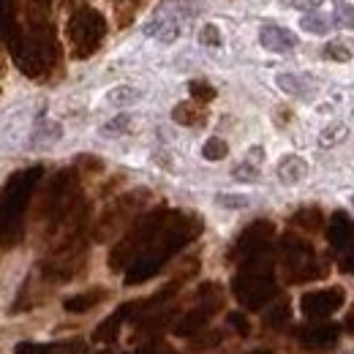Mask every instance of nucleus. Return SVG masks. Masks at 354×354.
<instances>
[{
    "label": "nucleus",
    "instance_id": "33",
    "mask_svg": "<svg viewBox=\"0 0 354 354\" xmlns=\"http://www.w3.org/2000/svg\"><path fill=\"white\" fill-rule=\"evenodd\" d=\"M218 205L223 207H245L248 196H232V194H218Z\"/></svg>",
    "mask_w": 354,
    "mask_h": 354
},
{
    "label": "nucleus",
    "instance_id": "7",
    "mask_svg": "<svg viewBox=\"0 0 354 354\" xmlns=\"http://www.w3.org/2000/svg\"><path fill=\"white\" fill-rule=\"evenodd\" d=\"M147 199H150V191H145V188L129 191V194H123L120 199H115V202L101 213V218H98L95 229H93V240H95V243H106V240L118 237V234L136 218V213L147 205Z\"/></svg>",
    "mask_w": 354,
    "mask_h": 354
},
{
    "label": "nucleus",
    "instance_id": "9",
    "mask_svg": "<svg viewBox=\"0 0 354 354\" xmlns=\"http://www.w3.org/2000/svg\"><path fill=\"white\" fill-rule=\"evenodd\" d=\"M344 300H346V292L341 286L316 289V292H306L300 297V310L306 319H327L338 308H344Z\"/></svg>",
    "mask_w": 354,
    "mask_h": 354
},
{
    "label": "nucleus",
    "instance_id": "39",
    "mask_svg": "<svg viewBox=\"0 0 354 354\" xmlns=\"http://www.w3.org/2000/svg\"><path fill=\"white\" fill-rule=\"evenodd\" d=\"M352 205H354V196H352Z\"/></svg>",
    "mask_w": 354,
    "mask_h": 354
},
{
    "label": "nucleus",
    "instance_id": "23",
    "mask_svg": "<svg viewBox=\"0 0 354 354\" xmlns=\"http://www.w3.org/2000/svg\"><path fill=\"white\" fill-rule=\"evenodd\" d=\"M275 82H278V88L283 90V93H289V95H308L310 90L308 80L300 77V74H278Z\"/></svg>",
    "mask_w": 354,
    "mask_h": 354
},
{
    "label": "nucleus",
    "instance_id": "37",
    "mask_svg": "<svg viewBox=\"0 0 354 354\" xmlns=\"http://www.w3.org/2000/svg\"><path fill=\"white\" fill-rule=\"evenodd\" d=\"M68 3H74V8H77V6H82V0H68Z\"/></svg>",
    "mask_w": 354,
    "mask_h": 354
},
{
    "label": "nucleus",
    "instance_id": "36",
    "mask_svg": "<svg viewBox=\"0 0 354 354\" xmlns=\"http://www.w3.org/2000/svg\"><path fill=\"white\" fill-rule=\"evenodd\" d=\"M346 327H349V330H354V310H352V316H349V322H346Z\"/></svg>",
    "mask_w": 354,
    "mask_h": 354
},
{
    "label": "nucleus",
    "instance_id": "38",
    "mask_svg": "<svg viewBox=\"0 0 354 354\" xmlns=\"http://www.w3.org/2000/svg\"><path fill=\"white\" fill-rule=\"evenodd\" d=\"M115 3H129V0H115Z\"/></svg>",
    "mask_w": 354,
    "mask_h": 354
},
{
    "label": "nucleus",
    "instance_id": "3",
    "mask_svg": "<svg viewBox=\"0 0 354 354\" xmlns=\"http://www.w3.org/2000/svg\"><path fill=\"white\" fill-rule=\"evenodd\" d=\"M232 292L240 300V306L248 310L265 308L270 300H275L278 283H275V259L270 248L240 259V270L232 281Z\"/></svg>",
    "mask_w": 354,
    "mask_h": 354
},
{
    "label": "nucleus",
    "instance_id": "35",
    "mask_svg": "<svg viewBox=\"0 0 354 354\" xmlns=\"http://www.w3.org/2000/svg\"><path fill=\"white\" fill-rule=\"evenodd\" d=\"M338 265H341V270H344V272H352V275H354V248L344 251V257H341V262H338Z\"/></svg>",
    "mask_w": 354,
    "mask_h": 354
},
{
    "label": "nucleus",
    "instance_id": "30",
    "mask_svg": "<svg viewBox=\"0 0 354 354\" xmlns=\"http://www.w3.org/2000/svg\"><path fill=\"white\" fill-rule=\"evenodd\" d=\"M129 126H131V115H120V118H115V120H109L101 131L104 133H123V131H129Z\"/></svg>",
    "mask_w": 354,
    "mask_h": 354
},
{
    "label": "nucleus",
    "instance_id": "21",
    "mask_svg": "<svg viewBox=\"0 0 354 354\" xmlns=\"http://www.w3.org/2000/svg\"><path fill=\"white\" fill-rule=\"evenodd\" d=\"M346 136H349V126H344V123H330L324 131L319 133V147L333 150V147L344 145V142H346Z\"/></svg>",
    "mask_w": 354,
    "mask_h": 354
},
{
    "label": "nucleus",
    "instance_id": "31",
    "mask_svg": "<svg viewBox=\"0 0 354 354\" xmlns=\"http://www.w3.org/2000/svg\"><path fill=\"white\" fill-rule=\"evenodd\" d=\"M226 322H229V327H234L240 335H248V333H251V324H248V319H245L243 313H229Z\"/></svg>",
    "mask_w": 354,
    "mask_h": 354
},
{
    "label": "nucleus",
    "instance_id": "25",
    "mask_svg": "<svg viewBox=\"0 0 354 354\" xmlns=\"http://www.w3.org/2000/svg\"><path fill=\"white\" fill-rule=\"evenodd\" d=\"M286 322H289V303H286V300H278V303L265 313V324L270 330H278V327H283Z\"/></svg>",
    "mask_w": 354,
    "mask_h": 354
},
{
    "label": "nucleus",
    "instance_id": "24",
    "mask_svg": "<svg viewBox=\"0 0 354 354\" xmlns=\"http://www.w3.org/2000/svg\"><path fill=\"white\" fill-rule=\"evenodd\" d=\"M188 93H191V101H196V104H202V106L216 98V88H213L210 82H205V80H191V82H188Z\"/></svg>",
    "mask_w": 354,
    "mask_h": 354
},
{
    "label": "nucleus",
    "instance_id": "17",
    "mask_svg": "<svg viewBox=\"0 0 354 354\" xmlns=\"http://www.w3.org/2000/svg\"><path fill=\"white\" fill-rule=\"evenodd\" d=\"M275 172H278V180H281V183L297 185L300 180H306V175H308V161L300 158V156H283Z\"/></svg>",
    "mask_w": 354,
    "mask_h": 354
},
{
    "label": "nucleus",
    "instance_id": "22",
    "mask_svg": "<svg viewBox=\"0 0 354 354\" xmlns=\"http://www.w3.org/2000/svg\"><path fill=\"white\" fill-rule=\"evenodd\" d=\"M322 55L327 60H333V63H349L354 57V44L352 41H344V39H335V41H330L322 49Z\"/></svg>",
    "mask_w": 354,
    "mask_h": 354
},
{
    "label": "nucleus",
    "instance_id": "34",
    "mask_svg": "<svg viewBox=\"0 0 354 354\" xmlns=\"http://www.w3.org/2000/svg\"><path fill=\"white\" fill-rule=\"evenodd\" d=\"M322 3H324V0H292V6H295L297 11H306V14L316 11V8H322Z\"/></svg>",
    "mask_w": 354,
    "mask_h": 354
},
{
    "label": "nucleus",
    "instance_id": "32",
    "mask_svg": "<svg viewBox=\"0 0 354 354\" xmlns=\"http://www.w3.org/2000/svg\"><path fill=\"white\" fill-rule=\"evenodd\" d=\"M338 22H341L346 30H354V6H349V3L338 6Z\"/></svg>",
    "mask_w": 354,
    "mask_h": 354
},
{
    "label": "nucleus",
    "instance_id": "18",
    "mask_svg": "<svg viewBox=\"0 0 354 354\" xmlns=\"http://www.w3.org/2000/svg\"><path fill=\"white\" fill-rule=\"evenodd\" d=\"M106 289H101V286H95V289H88V292H80V295H74V297H68L66 303H63V308L68 310V313H88L93 310L101 300H106Z\"/></svg>",
    "mask_w": 354,
    "mask_h": 354
},
{
    "label": "nucleus",
    "instance_id": "4",
    "mask_svg": "<svg viewBox=\"0 0 354 354\" xmlns=\"http://www.w3.org/2000/svg\"><path fill=\"white\" fill-rule=\"evenodd\" d=\"M169 213H172V210H167V207H156V210L145 213L139 221H133L131 226H129V232H126V234L118 240V245L112 248V254H109V267H112L115 272H118V270H126L142 251H147V248L153 245V240L161 234L164 223L169 221Z\"/></svg>",
    "mask_w": 354,
    "mask_h": 354
},
{
    "label": "nucleus",
    "instance_id": "20",
    "mask_svg": "<svg viewBox=\"0 0 354 354\" xmlns=\"http://www.w3.org/2000/svg\"><path fill=\"white\" fill-rule=\"evenodd\" d=\"M324 223V216L319 207H300L295 216H292V226H300L306 232H319Z\"/></svg>",
    "mask_w": 354,
    "mask_h": 354
},
{
    "label": "nucleus",
    "instance_id": "14",
    "mask_svg": "<svg viewBox=\"0 0 354 354\" xmlns=\"http://www.w3.org/2000/svg\"><path fill=\"white\" fill-rule=\"evenodd\" d=\"M327 240H330V245L338 248V251H349V248H354V221L346 216V213H335V216L330 218Z\"/></svg>",
    "mask_w": 354,
    "mask_h": 354
},
{
    "label": "nucleus",
    "instance_id": "11",
    "mask_svg": "<svg viewBox=\"0 0 354 354\" xmlns=\"http://www.w3.org/2000/svg\"><path fill=\"white\" fill-rule=\"evenodd\" d=\"M295 335H297V341H300L308 352H316V354L333 352L335 344H338V327L330 324V322H310L306 327L295 330Z\"/></svg>",
    "mask_w": 354,
    "mask_h": 354
},
{
    "label": "nucleus",
    "instance_id": "6",
    "mask_svg": "<svg viewBox=\"0 0 354 354\" xmlns=\"http://www.w3.org/2000/svg\"><path fill=\"white\" fill-rule=\"evenodd\" d=\"M281 270H283V278L286 283H306V281H316L327 272L324 262L316 259L313 248H310L306 240L295 237V234H286L281 240Z\"/></svg>",
    "mask_w": 354,
    "mask_h": 354
},
{
    "label": "nucleus",
    "instance_id": "27",
    "mask_svg": "<svg viewBox=\"0 0 354 354\" xmlns=\"http://www.w3.org/2000/svg\"><path fill=\"white\" fill-rule=\"evenodd\" d=\"M234 180H243V183H254V180H259V164H254V161H243V164H237L234 167Z\"/></svg>",
    "mask_w": 354,
    "mask_h": 354
},
{
    "label": "nucleus",
    "instance_id": "12",
    "mask_svg": "<svg viewBox=\"0 0 354 354\" xmlns=\"http://www.w3.org/2000/svg\"><path fill=\"white\" fill-rule=\"evenodd\" d=\"M133 313H136V303L120 306V308L115 310V313H109V316L93 330V341H95V344H112V341H118V333H120L123 322H129Z\"/></svg>",
    "mask_w": 354,
    "mask_h": 354
},
{
    "label": "nucleus",
    "instance_id": "19",
    "mask_svg": "<svg viewBox=\"0 0 354 354\" xmlns=\"http://www.w3.org/2000/svg\"><path fill=\"white\" fill-rule=\"evenodd\" d=\"M300 28L306 33H313V36H324V33L333 30V17H327L322 11H310V14L300 17Z\"/></svg>",
    "mask_w": 354,
    "mask_h": 354
},
{
    "label": "nucleus",
    "instance_id": "8",
    "mask_svg": "<svg viewBox=\"0 0 354 354\" xmlns=\"http://www.w3.org/2000/svg\"><path fill=\"white\" fill-rule=\"evenodd\" d=\"M199 297H205L196 308H191L180 322L175 324V335L180 338H194L196 333H202L210 322V316L221 308V297H218V286L216 283H205L199 289Z\"/></svg>",
    "mask_w": 354,
    "mask_h": 354
},
{
    "label": "nucleus",
    "instance_id": "28",
    "mask_svg": "<svg viewBox=\"0 0 354 354\" xmlns=\"http://www.w3.org/2000/svg\"><path fill=\"white\" fill-rule=\"evenodd\" d=\"M133 101H139L136 88H115L109 93V104H133Z\"/></svg>",
    "mask_w": 354,
    "mask_h": 354
},
{
    "label": "nucleus",
    "instance_id": "1",
    "mask_svg": "<svg viewBox=\"0 0 354 354\" xmlns=\"http://www.w3.org/2000/svg\"><path fill=\"white\" fill-rule=\"evenodd\" d=\"M199 234H202V221L196 216L172 210L169 213V221L164 223V229L153 240V245L147 251H142L131 265H129V270H126V286H139L147 278L158 275L161 267L167 265L177 251H183L191 240H196Z\"/></svg>",
    "mask_w": 354,
    "mask_h": 354
},
{
    "label": "nucleus",
    "instance_id": "29",
    "mask_svg": "<svg viewBox=\"0 0 354 354\" xmlns=\"http://www.w3.org/2000/svg\"><path fill=\"white\" fill-rule=\"evenodd\" d=\"M199 41L205 46H221V30H218V25H205L202 30H199Z\"/></svg>",
    "mask_w": 354,
    "mask_h": 354
},
{
    "label": "nucleus",
    "instance_id": "15",
    "mask_svg": "<svg viewBox=\"0 0 354 354\" xmlns=\"http://www.w3.org/2000/svg\"><path fill=\"white\" fill-rule=\"evenodd\" d=\"M85 344L82 341H60V344H33V341H22L17 344L14 354H82Z\"/></svg>",
    "mask_w": 354,
    "mask_h": 354
},
{
    "label": "nucleus",
    "instance_id": "26",
    "mask_svg": "<svg viewBox=\"0 0 354 354\" xmlns=\"http://www.w3.org/2000/svg\"><path fill=\"white\" fill-rule=\"evenodd\" d=\"M202 156H205L207 161H223V158L229 156V145H226L223 139H218V136H213V139H207V142H205Z\"/></svg>",
    "mask_w": 354,
    "mask_h": 354
},
{
    "label": "nucleus",
    "instance_id": "40",
    "mask_svg": "<svg viewBox=\"0 0 354 354\" xmlns=\"http://www.w3.org/2000/svg\"><path fill=\"white\" fill-rule=\"evenodd\" d=\"M346 354H354V352H346Z\"/></svg>",
    "mask_w": 354,
    "mask_h": 354
},
{
    "label": "nucleus",
    "instance_id": "13",
    "mask_svg": "<svg viewBox=\"0 0 354 354\" xmlns=\"http://www.w3.org/2000/svg\"><path fill=\"white\" fill-rule=\"evenodd\" d=\"M259 44L265 46L267 52H275V55H286L297 46V36L281 25H265L259 30Z\"/></svg>",
    "mask_w": 354,
    "mask_h": 354
},
{
    "label": "nucleus",
    "instance_id": "16",
    "mask_svg": "<svg viewBox=\"0 0 354 354\" xmlns=\"http://www.w3.org/2000/svg\"><path fill=\"white\" fill-rule=\"evenodd\" d=\"M172 120H175L177 126L199 129V126H205L207 112H205V106L196 104V101H183V104H177L175 109H172Z\"/></svg>",
    "mask_w": 354,
    "mask_h": 354
},
{
    "label": "nucleus",
    "instance_id": "10",
    "mask_svg": "<svg viewBox=\"0 0 354 354\" xmlns=\"http://www.w3.org/2000/svg\"><path fill=\"white\" fill-rule=\"evenodd\" d=\"M272 234H275V226L270 221H254L240 237H237V243H234L229 259H237V262H240V259H245V257H251V254H257V251H262V248H270Z\"/></svg>",
    "mask_w": 354,
    "mask_h": 354
},
{
    "label": "nucleus",
    "instance_id": "2",
    "mask_svg": "<svg viewBox=\"0 0 354 354\" xmlns=\"http://www.w3.org/2000/svg\"><path fill=\"white\" fill-rule=\"evenodd\" d=\"M41 175H44L41 167H30L6 180L0 191V248H17L22 243L28 205Z\"/></svg>",
    "mask_w": 354,
    "mask_h": 354
},
{
    "label": "nucleus",
    "instance_id": "5",
    "mask_svg": "<svg viewBox=\"0 0 354 354\" xmlns=\"http://www.w3.org/2000/svg\"><path fill=\"white\" fill-rule=\"evenodd\" d=\"M66 39L71 46V57L74 60H88L90 55H95L104 39H106V19L98 8H93L88 3L77 6L66 22Z\"/></svg>",
    "mask_w": 354,
    "mask_h": 354
},
{
    "label": "nucleus",
    "instance_id": "41",
    "mask_svg": "<svg viewBox=\"0 0 354 354\" xmlns=\"http://www.w3.org/2000/svg\"><path fill=\"white\" fill-rule=\"evenodd\" d=\"M101 354H106V352H101Z\"/></svg>",
    "mask_w": 354,
    "mask_h": 354
}]
</instances>
